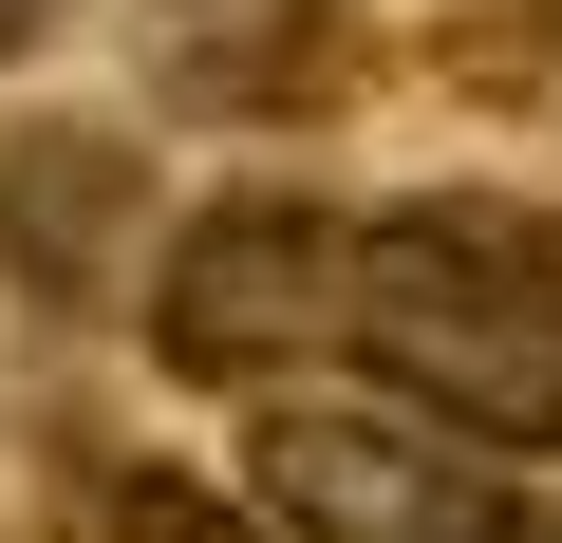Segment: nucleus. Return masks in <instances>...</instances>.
<instances>
[{
    "label": "nucleus",
    "mask_w": 562,
    "mask_h": 543,
    "mask_svg": "<svg viewBox=\"0 0 562 543\" xmlns=\"http://www.w3.org/2000/svg\"><path fill=\"white\" fill-rule=\"evenodd\" d=\"M338 357L562 468V206H506V188L357 206V338Z\"/></svg>",
    "instance_id": "1"
},
{
    "label": "nucleus",
    "mask_w": 562,
    "mask_h": 543,
    "mask_svg": "<svg viewBox=\"0 0 562 543\" xmlns=\"http://www.w3.org/2000/svg\"><path fill=\"white\" fill-rule=\"evenodd\" d=\"M244 487L301 524V543H562V468L394 394V375H281L244 394Z\"/></svg>",
    "instance_id": "2"
},
{
    "label": "nucleus",
    "mask_w": 562,
    "mask_h": 543,
    "mask_svg": "<svg viewBox=\"0 0 562 543\" xmlns=\"http://www.w3.org/2000/svg\"><path fill=\"white\" fill-rule=\"evenodd\" d=\"M132 338L206 412H244L281 375H338V338H357V206L301 188V169H244V188L169 206L150 262H132Z\"/></svg>",
    "instance_id": "3"
},
{
    "label": "nucleus",
    "mask_w": 562,
    "mask_h": 543,
    "mask_svg": "<svg viewBox=\"0 0 562 543\" xmlns=\"http://www.w3.org/2000/svg\"><path fill=\"white\" fill-rule=\"evenodd\" d=\"M132 262H150V150L132 132L57 113V132L0 150V282H20V301L94 319V301H132Z\"/></svg>",
    "instance_id": "4"
},
{
    "label": "nucleus",
    "mask_w": 562,
    "mask_h": 543,
    "mask_svg": "<svg viewBox=\"0 0 562 543\" xmlns=\"http://www.w3.org/2000/svg\"><path fill=\"white\" fill-rule=\"evenodd\" d=\"M357 76H375V20H357V0H188V57H169V94L188 113H244V132H301Z\"/></svg>",
    "instance_id": "5"
},
{
    "label": "nucleus",
    "mask_w": 562,
    "mask_h": 543,
    "mask_svg": "<svg viewBox=\"0 0 562 543\" xmlns=\"http://www.w3.org/2000/svg\"><path fill=\"white\" fill-rule=\"evenodd\" d=\"M76 543H301V524H281L244 468L206 487V468H169V450H94V468H76Z\"/></svg>",
    "instance_id": "6"
}]
</instances>
